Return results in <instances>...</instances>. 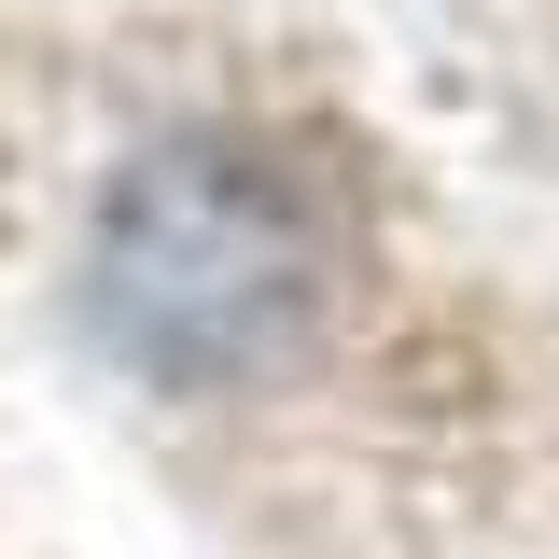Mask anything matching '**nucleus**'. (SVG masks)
<instances>
[{"instance_id":"f257e3e1","label":"nucleus","mask_w":559,"mask_h":559,"mask_svg":"<svg viewBox=\"0 0 559 559\" xmlns=\"http://www.w3.org/2000/svg\"><path fill=\"white\" fill-rule=\"evenodd\" d=\"M98 336L140 378H252L308 336V210L252 154H140L84 266Z\"/></svg>"}]
</instances>
